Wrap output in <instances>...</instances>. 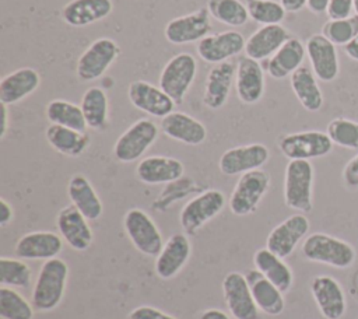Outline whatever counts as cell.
Instances as JSON below:
<instances>
[{
  "instance_id": "1",
  "label": "cell",
  "mask_w": 358,
  "mask_h": 319,
  "mask_svg": "<svg viewBox=\"0 0 358 319\" xmlns=\"http://www.w3.org/2000/svg\"><path fill=\"white\" fill-rule=\"evenodd\" d=\"M69 277V266L60 257L45 260L36 276L32 290V305L46 312L59 306L63 299Z\"/></svg>"
},
{
  "instance_id": "39",
  "label": "cell",
  "mask_w": 358,
  "mask_h": 319,
  "mask_svg": "<svg viewBox=\"0 0 358 319\" xmlns=\"http://www.w3.org/2000/svg\"><path fill=\"white\" fill-rule=\"evenodd\" d=\"M32 281V273L21 259L0 257V284L7 287L28 288Z\"/></svg>"
},
{
  "instance_id": "47",
  "label": "cell",
  "mask_w": 358,
  "mask_h": 319,
  "mask_svg": "<svg viewBox=\"0 0 358 319\" xmlns=\"http://www.w3.org/2000/svg\"><path fill=\"white\" fill-rule=\"evenodd\" d=\"M327 6H329V0H308L306 3L308 10L316 15L326 13Z\"/></svg>"
},
{
  "instance_id": "13",
  "label": "cell",
  "mask_w": 358,
  "mask_h": 319,
  "mask_svg": "<svg viewBox=\"0 0 358 319\" xmlns=\"http://www.w3.org/2000/svg\"><path fill=\"white\" fill-rule=\"evenodd\" d=\"M270 158L268 148L262 143H252L232 147L222 153L218 161L221 173L227 176L242 175L255 169H260Z\"/></svg>"
},
{
  "instance_id": "23",
  "label": "cell",
  "mask_w": 358,
  "mask_h": 319,
  "mask_svg": "<svg viewBox=\"0 0 358 319\" xmlns=\"http://www.w3.org/2000/svg\"><path fill=\"white\" fill-rule=\"evenodd\" d=\"M236 64L227 60L218 64H214L204 83L203 92V104L208 109H220L222 108L229 97L234 80H235Z\"/></svg>"
},
{
  "instance_id": "29",
  "label": "cell",
  "mask_w": 358,
  "mask_h": 319,
  "mask_svg": "<svg viewBox=\"0 0 358 319\" xmlns=\"http://www.w3.org/2000/svg\"><path fill=\"white\" fill-rule=\"evenodd\" d=\"M305 56V43L301 39L291 36L271 57H268L266 71L274 80L291 77V74L302 66Z\"/></svg>"
},
{
  "instance_id": "11",
  "label": "cell",
  "mask_w": 358,
  "mask_h": 319,
  "mask_svg": "<svg viewBox=\"0 0 358 319\" xmlns=\"http://www.w3.org/2000/svg\"><path fill=\"white\" fill-rule=\"evenodd\" d=\"M211 15L207 7L199 8L190 14L171 20L164 29L166 41L172 45H187L199 42L211 31Z\"/></svg>"
},
{
  "instance_id": "34",
  "label": "cell",
  "mask_w": 358,
  "mask_h": 319,
  "mask_svg": "<svg viewBox=\"0 0 358 319\" xmlns=\"http://www.w3.org/2000/svg\"><path fill=\"white\" fill-rule=\"evenodd\" d=\"M45 137L53 150L67 157L81 155L91 143V139L85 132H78L53 123L46 127Z\"/></svg>"
},
{
  "instance_id": "9",
  "label": "cell",
  "mask_w": 358,
  "mask_h": 319,
  "mask_svg": "<svg viewBox=\"0 0 358 319\" xmlns=\"http://www.w3.org/2000/svg\"><path fill=\"white\" fill-rule=\"evenodd\" d=\"M120 53L119 45L110 38L95 39L77 59L76 73L81 81H94L105 74Z\"/></svg>"
},
{
  "instance_id": "52",
  "label": "cell",
  "mask_w": 358,
  "mask_h": 319,
  "mask_svg": "<svg viewBox=\"0 0 358 319\" xmlns=\"http://www.w3.org/2000/svg\"><path fill=\"white\" fill-rule=\"evenodd\" d=\"M352 6H354V11L358 15V0H352Z\"/></svg>"
},
{
  "instance_id": "32",
  "label": "cell",
  "mask_w": 358,
  "mask_h": 319,
  "mask_svg": "<svg viewBox=\"0 0 358 319\" xmlns=\"http://www.w3.org/2000/svg\"><path fill=\"white\" fill-rule=\"evenodd\" d=\"M253 263L255 269L268 278L282 294L289 291L294 276L291 267L284 262L282 257L277 256L267 248H262L253 255Z\"/></svg>"
},
{
  "instance_id": "45",
  "label": "cell",
  "mask_w": 358,
  "mask_h": 319,
  "mask_svg": "<svg viewBox=\"0 0 358 319\" xmlns=\"http://www.w3.org/2000/svg\"><path fill=\"white\" fill-rule=\"evenodd\" d=\"M343 182L348 189L358 187V154L354 155L343 169Z\"/></svg>"
},
{
  "instance_id": "4",
  "label": "cell",
  "mask_w": 358,
  "mask_h": 319,
  "mask_svg": "<svg viewBox=\"0 0 358 319\" xmlns=\"http://www.w3.org/2000/svg\"><path fill=\"white\" fill-rule=\"evenodd\" d=\"M197 74V62L187 52L172 56L164 66L158 87H161L175 104H182Z\"/></svg>"
},
{
  "instance_id": "37",
  "label": "cell",
  "mask_w": 358,
  "mask_h": 319,
  "mask_svg": "<svg viewBox=\"0 0 358 319\" xmlns=\"http://www.w3.org/2000/svg\"><path fill=\"white\" fill-rule=\"evenodd\" d=\"M207 10L215 21L229 27H242L250 18L241 0H207Z\"/></svg>"
},
{
  "instance_id": "49",
  "label": "cell",
  "mask_w": 358,
  "mask_h": 319,
  "mask_svg": "<svg viewBox=\"0 0 358 319\" xmlns=\"http://www.w3.org/2000/svg\"><path fill=\"white\" fill-rule=\"evenodd\" d=\"M199 319H231L224 311L221 309H217V308H210V309H206Z\"/></svg>"
},
{
  "instance_id": "46",
  "label": "cell",
  "mask_w": 358,
  "mask_h": 319,
  "mask_svg": "<svg viewBox=\"0 0 358 319\" xmlns=\"http://www.w3.org/2000/svg\"><path fill=\"white\" fill-rule=\"evenodd\" d=\"M14 217V211H13V206L6 200V199H0V227H6L11 222Z\"/></svg>"
},
{
  "instance_id": "19",
  "label": "cell",
  "mask_w": 358,
  "mask_h": 319,
  "mask_svg": "<svg viewBox=\"0 0 358 319\" xmlns=\"http://www.w3.org/2000/svg\"><path fill=\"white\" fill-rule=\"evenodd\" d=\"M310 292L324 319H341L345 313V295L340 283L330 276H316L310 281Z\"/></svg>"
},
{
  "instance_id": "33",
  "label": "cell",
  "mask_w": 358,
  "mask_h": 319,
  "mask_svg": "<svg viewBox=\"0 0 358 319\" xmlns=\"http://www.w3.org/2000/svg\"><path fill=\"white\" fill-rule=\"evenodd\" d=\"M289 84L299 104L309 112H317L323 106V94L310 67L301 66L291 77Z\"/></svg>"
},
{
  "instance_id": "3",
  "label": "cell",
  "mask_w": 358,
  "mask_h": 319,
  "mask_svg": "<svg viewBox=\"0 0 358 319\" xmlns=\"http://www.w3.org/2000/svg\"><path fill=\"white\" fill-rule=\"evenodd\" d=\"M313 165L308 160H291L284 173V203L287 207L309 213L313 207Z\"/></svg>"
},
{
  "instance_id": "5",
  "label": "cell",
  "mask_w": 358,
  "mask_h": 319,
  "mask_svg": "<svg viewBox=\"0 0 358 319\" xmlns=\"http://www.w3.org/2000/svg\"><path fill=\"white\" fill-rule=\"evenodd\" d=\"M270 187V175L263 169L242 173L229 196V210L238 217L256 211Z\"/></svg>"
},
{
  "instance_id": "8",
  "label": "cell",
  "mask_w": 358,
  "mask_h": 319,
  "mask_svg": "<svg viewBox=\"0 0 358 319\" xmlns=\"http://www.w3.org/2000/svg\"><path fill=\"white\" fill-rule=\"evenodd\" d=\"M225 206V196L218 189H208L190 199L179 213L185 232L196 234L206 222L217 217Z\"/></svg>"
},
{
  "instance_id": "31",
  "label": "cell",
  "mask_w": 358,
  "mask_h": 319,
  "mask_svg": "<svg viewBox=\"0 0 358 319\" xmlns=\"http://www.w3.org/2000/svg\"><path fill=\"white\" fill-rule=\"evenodd\" d=\"M246 280L255 302L262 312L270 316H277L284 311L285 301L282 292L257 269L249 270L246 273Z\"/></svg>"
},
{
  "instance_id": "12",
  "label": "cell",
  "mask_w": 358,
  "mask_h": 319,
  "mask_svg": "<svg viewBox=\"0 0 358 319\" xmlns=\"http://www.w3.org/2000/svg\"><path fill=\"white\" fill-rule=\"evenodd\" d=\"M224 301L235 319H259V308L250 292L246 276L229 271L222 280Z\"/></svg>"
},
{
  "instance_id": "15",
  "label": "cell",
  "mask_w": 358,
  "mask_h": 319,
  "mask_svg": "<svg viewBox=\"0 0 358 319\" xmlns=\"http://www.w3.org/2000/svg\"><path fill=\"white\" fill-rule=\"evenodd\" d=\"M306 56L310 63V69L316 78L323 83H330L337 78L340 73L338 53L336 45L331 43L324 35L313 34L305 42Z\"/></svg>"
},
{
  "instance_id": "17",
  "label": "cell",
  "mask_w": 358,
  "mask_h": 319,
  "mask_svg": "<svg viewBox=\"0 0 358 319\" xmlns=\"http://www.w3.org/2000/svg\"><path fill=\"white\" fill-rule=\"evenodd\" d=\"M246 41L238 31H222L207 35L197 42L196 50L200 59L207 63L218 64L229 60L245 50Z\"/></svg>"
},
{
  "instance_id": "27",
  "label": "cell",
  "mask_w": 358,
  "mask_h": 319,
  "mask_svg": "<svg viewBox=\"0 0 358 319\" xmlns=\"http://www.w3.org/2000/svg\"><path fill=\"white\" fill-rule=\"evenodd\" d=\"M41 84L39 73L32 67H21L6 74L0 81V102L14 105L34 94Z\"/></svg>"
},
{
  "instance_id": "48",
  "label": "cell",
  "mask_w": 358,
  "mask_h": 319,
  "mask_svg": "<svg viewBox=\"0 0 358 319\" xmlns=\"http://www.w3.org/2000/svg\"><path fill=\"white\" fill-rule=\"evenodd\" d=\"M280 3L287 10V13H298L306 7L308 0H280Z\"/></svg>"
},
{
  "instance_id": "44",
  "label": "cell",
  "mask_w": 358,
  "mask_h": 319,
  "mask_svg": "<svg viewBox=\"0 0 358 319\" xmlns=\"http://www.w3.org/2000/svg\"><path fill=\"white\" fill-rule=\"evenodd\" d=\"M127 319H176L175 316L172 315H168L154 306H148V305H141V306H137L134 308Z\"/></svg>"
},
{
  "instance_id": "51",
  "label": "cell",
  "mask_w": 358,
  "mask_h": 319,
  "mask_svg": "<svg viewBox=\"0 0 358 319\" xmlns=\"http://www.w3.org/2000/svg\"><path fill=\"white\" fill-rule=\"evenodd\" d=\"M8 105L1 104V122H0V139H4L8 130Z\"/></svg>"
},
{
  "instance_id": "2",
  "label": "cell",
  "mask_w": 358,
  "mask_h": 319,
  "mask_svg": "<svg viewBox=\"0 0 358 319\" xmlns=\"http://www.w3.org/2000/svg\"><path fill=\"white\" fill-rule=\"evenodd\" d=\"M302 255L309 262L336 269L350 267L355 260V249L348 242L323 232L310 234L302 243Z\"/></svg>"
},
{
  "instance_id": "38",
  "label": "cell",
  "mask_w": 358,
  "mask_h": 319,
  "mask_svg": "<svg viewBox=\"0 0 358 319\" xmlns=\"http://www.w3.org/2000/svg\"><path fill=\"white\" fill-rule=\"evenodd\" d=\"M0 318L1 319H32L34 305L29 304L13 287H0Z\"/></svg>"
},
{
  "instance_id": "43",
  "label": "cell",
  "mask_w": 358,
  "mask_h": 319,
  "mask_svg": "<svg viewBox=\"0 0 358 319\" xmlns=\"http://www.w3.org/2000/svg\"><path fill=\"white\" fill-rule=\"evenodd\" d=\"M352 0H329L327 17L329 20H341L352 15Z\"/></svg>"
},
{
  "instance_id": "40",
  "label": "cell",
  "mask_w": 358,
  "mask_h": 319,
  "mask_svg": "<svg viewBox=\"0 0 358 319\" xmlns=\"http://www.w3.org/2000/svg\"><path fill=\"white\" fill-rule=\"evenodd\" d=\"M246 8L250 20L260 25L281 24L287 10L277 0H246Z\"/></svg>"
},
{
  "instance_id": "35",
  "label": "cell",
  "mask_w": 358,
  "mask_h": 319,
  "mask_svg": "<svg viewBox=\"0 0 358 319\" xmlns=\"http://www.w3.org/2000/svg\"><path fill=\"white\" fill-rule=\"evenodd\" d=\"M81 111L87 126L92 130H105L109 123L108 95L101 87H90L81 98Z\"/></svg>"
},
{
  "instance_id": "6",
  "label": "cell",
  "mask_w": 358,
  "mask_h": 319,
  "mask_svg": "<svg viewBox=\"0 0 358 319\" xmlns=\"http://www.w3.org/2000/svg\"><path fill=\"white\" fill-rule=\"evenodd\" d=\"M158 139V127L150 119H138L130 125L116 140L113 155L123 164L133 162L144 155V153Z\"/></svg>"
},
{
  "instance_id": "25",
  "label": "cell",
  "mask_w": 358,
  "mask_h": 319,
  "mask_svg": "<svg viewBox=\"0 0 358 319\" xmlns=\"http://www.w3.org/2000/svg\"><path fill=\"white\" fill-rule=\"evenodd\" d=\"M161 130L169 139L187 146H199L207 137V129L200 120L176 111L161 119Z\"/></svg>"
},
{
  "instance_id": "7",
  "label": "cell",
  "mask_w": 358,
  "mask_h": 319,
  "mask_svg": "<svg viewBox=\"0 0 358 319\" xmlns=\"http://www.w3.org/2000/svg\"><path fill=\"white\" fill-rule=\"evenodd\" d=\"M123 228L131 245L145 256H157L162 246V235L152 218L141 208H129L123 217Z\"/></svg>"
},
{
  "instance_id": "22",
  "label": "cell",
  "mask_w": 358,
  "mask_h": 319,
  "mask_svg": "<svg viewBox=\"0 0 358 319\" xmlns=\"http://www.w3.org/2000/svg\"><path fill=\"white\" fill-rule=\"evenodd\" d=\"M235 90L241 102L256 104L264 94V71L260 63L248 56L239 57L235 71Z\"/></svg>"
},
{
  "instance_id": "28",
  "label": "cell",
  "mask_w": 358,
  "mask_h": 319,
  "mask_svg": "<svg viewBox=\"0 0 358 319\" xmlns=\"http://www.w3.org/2000/svg\"><path fill=\"white\" fill-rule=\"evenodd\" d=\"M112 11V0H71L62 8V18L67 25L80 28L105 20Z\"/></svg>"
},
{
  "instance_id": "16",
  "label": "cell",
  "mask_w": 358,
  "mask_h": 319,
  "mask_svg": "<svg viewBox=\"0 0 358 319\" xmlns=\"http://www.w3.org/2000/svg\"><path fill=\"white\" fill-rule=\"evenodd\" d=\"M309 231V220L302 214H292L275 225L266 239V248L277 256L288 257L299 241Z\"/></svg>"
},
{
  "instance_id": "20",
  "label": "cell",
  "mask_w": 358,
  "mask_h": 319,
  "mask_svg": "<svg viewBox=\"0 0 358 319\" xmlns=\"http://www.w3.org/2000/svg\"><path fill=\"white\" fill-rule=\"evenodd\" d=\"M192 253V245L189 238L176 232L172 234L164 243L161 252L155 256V273L162 280H169L175 277L183 266L187 263Z\"/></svg>"
},
{
  "instance_id": "21",
  "label": "cell",
  "mask_w": 358,
  "mask_h": 319,
  "mask_svg": "<svg viewBox=\"0 0 358 319\" xmlns=\"http://www.w3.org/2000/svg\"><path fill=\"white\" fill-rule=\"evenodd\" d=\"M63 249V238L50 231H34L20 236L14 246V253L20 259L49 260L57 257Z\"/></svg>"
},
{
  "instance_id": "24",
  "label": "cell",
  "mask_w": 358,
  "mask_h": 319,
  "mask_svg": "<svg viewBox=\"0 0 358 319\" xmlns=\"http://www.w3.org/2000/svg\"><path fill=\"white\" fill-rule=\"evenodd\" d=\"M185 172L183 164L165 155H150L143 158L136 166L137 178L147 185L171 183L182 178Z\"/></svg>"
},
{
  "instance_id": "18",
  "label": "cell",
  "mask_w": 358,
  "mask_h": 319,
  "mask_svg": "<svg viewBox=\"0 0 358 319\" xmlns=\"http://www.w3.org/2000/svg\"><path fill=\"white\" fill-rule=\"evenodd\" d=\"M56 227L59 235L71 249L84 252L91 246L94 239L92 228L90 227L88 220L73 204L63 207L57 213Z\"/></svg>"
},
{
  "instance_id": "30",
  "label": "cell",
  "mask_w": 358,
  "mask_h": 319,
  "mask_svg": "<svg viewBox=\"0 0 358 319\" xmlns=\"http://www.w3.org/2000/svg\"><path fill=\"white\" fill-rule=\"evenodd\" d=\"M71 204L88 220L95 221L102 215V201L91 182L83 173H74L67 183Z\"/></svg>"
},
{
  "instance_id": "42",
  "label": "cell",
  "mask_w": 358,
  "mask_h": 319,
  "mask_svg": "<svg viewBox=\"0 0 358 319\" xmlns=\"http://www.w3.org/2000/svg\"><path fill=\"white\" fill-rule=\"evenodd\" d=\"M326 133L333 144L348 150H358V122L347 118H334L329 122Z\"/></svg>"
},
{
  "instance_id": "50",
  "label": "cell",
  "mask_w": 358,
  "mask_h": 319,
  "mask_svg": "<svg viewBox=\"0 0 358 319\" xmlns=\"http://www.w3.org/2000/svg\"><path fill=\"white\" fill-rule=\"evenodd\" d=\"M343 48H344L345 55H347L350 59L358 62V34H357V36H355L351 42H348V43H347L345 46H343Z\"/></svg>"
},
{
  "instance_id": "41",
  "label": "cell",
  "mask_w": 358,
  "mask_h": 319,
  "mask_svg": "<svg viewBox=\"0 0 358 319\" xmlns=\"http://www.w3.org/2000/svg\"><path fill=\"white\" fill-rule=\"evenodd\" d=\"M320 34L336 46H345L358 34V15L352 14L341 20H329L323 24Z\"/></svg>"
},
{
  "instance_id": "10",
  "label": "cell",
  "mask_w": 358,
  "mask_h": 319,
  "mask_svg": "<svg viewBox=\"0 0 358 319\" xmlns=\"http://www.w3.org/2000/svg\"><path fill=\"white\" fill-rule=\"evenodd\" d=\"M278 148L284 157L291 160H312L324 157L333 150V141L327 133L320 130H306L285 134L278 141Z\"/></svg>"
},
{
  "instance_id": "36",
  "label": "cell",
  "mask_w": 358,
  "mask_h": 319,
  "mask_svg": "<svg viewBox=\"0 0 358 319\" xmlns=\"http://www.w3.org/2000/svg\"><path fill=\"white\" fill-rule=\"evenodd\" d=\"M45 116L53 125L70 127L78 132H85L88 127L81 106L66 99H52L48 102Z\"/></svg>"
},
{
  "instance_id": "14",
  "label": "cell",
  "mask_w": 358,
  "mask_h": 319,
  "mask_svg": "<svg viewBox=\"0 0 358 319\" xmlns=\"http://www.w3.org/2000/svg\"><path fill=\"white\" fill-rule=\"evenodd\" d=\"M127 97L134 108L161 119L173 112L176 105L161 87L144 80L131 81L127 88Z\"/></svg>"
},
{
  "instance_id": "53",
  "label": "cell",
  "mask_w": 358,
  "mask_h": 319,
  "mask_svg": "<svg viewBox=\"0 0 358 319\" xmlns=\"http://www.w3.org/2000/svg\"><path fill=\"white\" fill-rule=\"evenodd\" d=\"M357 319H358V318H357Z\"/></svg>"
},
{
  "instance_id": "26",
  "label": "cell",
  "mask_w": 358,
  "mask_h": 319,
  "mask_svg": "<svg viewBox=\"0 0 358 319\" xmlns=\"http://www.w3.org/2000/svg\"><path fill=\"white\" fill-rule=\"evenodd\" d=\"M289 38L288 29L281 24L262 25L248 38L245 56L257 62L271 57Z\"/></svg>"
}]
</instances>
